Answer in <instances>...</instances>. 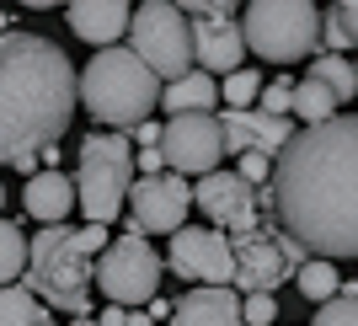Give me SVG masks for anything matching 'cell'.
Returning a JSON list of instances; mask_svg holds the SVG:
<instances>
[{"instance_id":"6da1fadb","label":"cell","mask_w":358,"mask_h":326,"mask_svg":"<svg viewBox=\"0 0 358 326\" xmlns=\"http://www.w3.org/2000/svg\"><path fill=\"white\" fill-rule=\"evenodd\" d=\"M262 204L310 257H358V113L294 129L273 155Z\"/></svg>"},{"instance_id":"7a4b0ae2","label":"cell","mask_w":358,"mask_h":326,"mask_svg":"<svg viewBox=\"0 0 358 326\" xmlns=\"http://www.w3.org/2000/svg\"><path fill=\"white\" fill-rule=\"evenodd\" d=\"M75 118V64L54 38L0 32V166L38 171Z\"/></svg>"},{"instance_id":"3957f363","label":"cell","mask_w":358,"mask_h":326,"mask_svg":"<svg viewBox=\"0 0 358 326\" xmlns=\"http://www.w3.org/2000/svg\"><path fill=\"white\" fill-rule=\"evenodd\" d=\"M113 230L107 225H43L27 241V267L22 278L38 295L43 311H64V316H91V262L102 252Z\"/></svg>"},{"instance_id":"277c9868","label":"cell","mask_w":358,"mask_h":326,"mask_svg":"<svg viewBox=\"0 0 358 326\" xmlns=\"http://www.w3.org/2000/svg\"><path fill=\"white\" fill-rule=\"evenodd\" d=\"M155 102H161V80L118 43L96 48L86 59V70L75 75V107H86L91 118L113 134L145 123L155 113Z\"/></svg>"},{"instance_id":"5b68a950","label":"cell","mask_w":358,"mask_h":326,"mask_svg":"<svg viewBox=\"0 0 358 326\" xmlns=\"http://www.w3.org/2000/svg\"><path fill=\"white\" fill-rule=\"evenodd\" d=\"M129 182H134V139L113 129H91L80 139V166H75V204L91 225H113L129 204Z\"/></svg>"},{"instance_id":"8992f818","label":"cell","mask_w":358,"mask_h":326,"mask_svg":"<svg viewBox=\"0 0 358 326\" xmlns=\"http://www.w3.org/2000/svg\"><path fill=\"white\" fill-rule=\"evenodd\" d=\"M246 54L273 64H299L321 54V11L310 0H246V16L236 22Z\"/></svg>"},{"instance_id":"52a82bcc","label":"cell","mask_w":358,"mask_h":326,"mask_svg":"<svg viewBox=\"0 0 358 326\" xmlns=\"http://www.w3.org/2000/svg\"><path fill=\"white\" fill-rule=\"evenodd\" d=\"M129 54L145 64L155 80H182L193 70V38H187V16L171 0H139V11L129 16Z\"/></svg>"},{"instance_id":"ba28073f","label":"cell","mask_w":358,"mask_h":326,"mask_svg":"<svg viewBox=\"0 0 358 326\" xmlns=\"http://www.w3.org/2000/svg\"><path fill=\"white\" fill-rule=\"evenodd\" d=\"M161 267H166L161 252H155L145 236L123 230V236H113L102 252H96V262H91V283L107 295V305L139 311V305H150L155 289H161Z\"/></svg>"},{"instance_id":"9c48e42d","label":"cell","mask_w":358,"mask_h":326,"mask_svg":"<svg viewBox=\"0 0 358 326\" xmlns=\"http://www.w3.org/2000/svg\"><path fill=\"white\" fill-rule=\"evenodd\" d=\"M155 150H161L166 171H177V177H203V171H220V161H224L220 113H177V118H166Z\"/></svg>"},{"instance_id":"30bf717a","label":"cell","mask_w":358,"mask_h":326,"mask_svg":"<svg viewBox=\"0 0 358 326\" xmlns=\"http://www.w3.org/2000/svg\"><path fill=\"white\" fill-rule=\"evenodd\" d=\"M129 230L134 236H171L187 225L193 208V187L177 171H155V177H134L129 182Z\"/></svg>"},{"instance_id":"8fae6325","label":"cell","mask_w":358,"mask_h":326,"mask_svg":"<svg viewBox=\"0 0 358 326\" xmlns=\"http://www.w3.org/2000/svg\"><path fill=\"white\" fill-rule=\"evenodd\" d=\"M166 262H171V273L177 278H187L198 289H230V278H236V257H230V236H220V230H193V225H182V230H171V252H166Z\"/></svg>"},{"instance_id":"7c38bea8","label":"cell","mask_w":358,"mask_h":326,"mask_svg":"<svg viewBox=\"0 0 358 326\" xmlns=\"http://www.w3.org/2000/svg\"><path fill=\"white\" fill-rule=\"evenodd\" d=\"M193 204L203 208L209 230H220V236H246V230H257V214H262V193L246 187L236 171H203L193 187Z\"/></svg>"},{"instance_id":"4fadbf2b","label":"cell","mask_w":358,"mask_h":326,"mask_svg":"<svg viewBox=\"0 0 358 326\" xmlns=\"http://www.w3.org/2000/svg\"><path fill=\"white\" fill-rule=\"evenodd\" d=\"M230 257H236L230 289H241V295H278V283L294 278L278 230H262V225L246 230V236H230Z\"/></svg>"},{"instance_id":"5bb4252c","label":"cell","mask_w":358,"mask_h":326,"mask_svg":"<svg viewBox=\"0 0 358 326\" xmlns=\"http://www.w3.org/2000/svg\"><path fill=\"white\" fill-rule=\"evenodd\" d=\"M187 38H193V70L214 75V80H224L246 59L236 16H187Z\"/></svg>"},{"instance_id":"9a60e30c","label":"cell","mask_w":358,"mask_h":326,"mask_svg":"<svg viewBox=\"0 0 358 326\" xmlns=\"http://www.w3.org/2000/svg\"><path fill=\"white\" fill-rule=\"evenodd\" d=\"M70 11V32L91 48H113L129 32V16H134V0H64Z\"/></svg>"},{"instance_id":"2e32d148","label":"cell","mask_w":358,"mask_h":326,"mask_svg":"<svg viewBox=\"0 0 358 326\" xmlns=\"http://www.w3.org/2000/svg\"><path fill=\"white\" fill-rule=\"evenodd\" d=\"M171 326H246L241 321V295L236 289H187L171 305Z\"/></svg>"},{"instance_id":"e0dca14e","label":"cell","mask_w":358,"mask_h":326,"mask_svg":"<svg viewBox=\"0 0 358 326\" xmlns=\"http://www.w3.org/2000/svg\"><path fill=\"white\" fill-rule=\"evenodd\" d=\"M22 204L38 225H64V214L75 208V187L59 171H32V182L22 187Z\"/></svg>"},{"instance_id":"ac0fdd59","label":"cell","mask_w":358,"mask_h":326,"mask_svg":"<svg viewBox=\"0 0 358 326\" xmlns=\"http://www.w3.org/2000/svg\"><path fill=\"white\" fill-rule=\"evenodd\" d=\"M214 102H220V80L203 70H187L182 80H166L161 86V102L155 107H166L177 118V113H214Z\"/></svg>"},{"instance_id":"d6986e66","label":"cell","mask_w":358,"mask_h":326,"mask_svg":"<svg viewBox=\"0 0 358 326\" xmlns=\"http://www.w3.org/2000/svg\"><path fill=\"white\" fill-rule=\"evenodd\" d=\"M310 80H315V86H327L337 107L358 97V64L343 59V54H315V59H310Z\"/></svg>"},{"instance_id":"ffe728a7","label":"cell","mask_w":358,"mask_h":326,"mask_svg":"<svg viewBox=\"0 0 358 326\" xmlns=\"http://www.w3.org/2000/svg\"><path fill=\"white\" fill-rule=\"evenodd\" d=\"M246 139H252L257 155H278V150L294 139V118H273V113H257V107H246Z\"/></svg>"},{"instance_id":"44dd1931","label":"cell","mask_w":358,"mask_h":326,"mask_svg":"<svg viewBox=\"0 0 358 326\" xmlns=\"http://www.w3.org/2000/svg\"><path fill=\"white\" fill-rule=\"evenodd\" d=\"M289 118H299L305 129H310V123L337 118V102H331V91H327V86H315L310 75H305V80H294V102H289Z\"/></svg>"},{"instance_id":"7402d4cb","label":"cell","mask_w":358,"mask_h":326,"mask_svg":"<svg viewBox=\"0 0 358 326\" xmlns=\"http://www.w3.org/2000/svg\"><path fill=\"white\" fill-rule=\"evenodd\" d=\"M48 311L38 305V295H32L27 283H6L0 289V326H43Z\"/></svg>"},{"instance_id":"603a6c76","label":"cell","mask_w":358,"mask_h":326,"mask_svg":"<svg viewBox=\"0 0 358 326\" xmlns=\"http://www.w3.org/2000/svg\"><path fill=\"white\" fill-rule=\"evenodd\" d=\"M294 283H299V295L315 299V305H327V299L343 289V278H337V267H331L327 257H305V262L294 267Z\"/></svg>"},{"instance_id":"cb8c5ba5","label":"cell","mask_w":358,"mask_h":326,"mask_svg":"<svg viewBox=\"0 0 358 326\" xmlns=\"http://www.w3.org/2000/svg\"><path fill=\"white\" fill-rule=\"evenodd\" d=\"M27 267V241H22V225L0 220V289L16 283V273Z\"/></svg>"},{"instance_id":"d4e9b609","label":"cell","mask_w":358,"mask_h":326,"mask_svg":"<svg viewBox=\"0 0 358 326\" xmlns=\"http://www.w3.org/2000/svg\"><path fill=\"white\" fill-rule=\"evenodd\" d=\"M257 91H262V75L241 64V70H230V75H224L220 102H224V107H236V113H246V107H257Z\"/></svg>"},{"instance_id":"484cf974","label":"cell","mask_w":358,"mask_h":326,"mask_svg":"<svg viewBox=\"0 0 358 326\" xmlns=\"http://www.w3.org/2000/svg\"><path fill=\"white\" fill-rule=\"evenodd\" d=\"M310 326H358V299L337 289L327 305H315V321Z\"/></svg>"},{"instance_id":"4316f807","label":"cell","mask_w":358,"mask_h":326,"mask_svg":"<svg viewBox=\"0 0 358 326\" xmlns=\"http://www.w3.org/2000/svg\"><path fill=\"white\" fill-rule=\"evenodd\" d=\"M262 102H257V113H273V118H289V102H294V80H273L268 91H257Z\"/></svg>"},{"instance_id":"83f0119b","label":"cell","mask_w":358,"mask_h":326,"mask_svg":"<svg viewBox=\"0 0 358 326\" xmlns=\"http://www.w3.org/2000/svg\"><path fill=\"white\" fill-rule=\"evenodd\" d=\"M273 316H278V299L273 295H246L241 299V321L246 326H273Z\"/></svg>"},{"instance_id":"f1b7e54d","label":"cell","mask_w":358,"mask_h":326,"mask_svg":"<svg viewBox=\"0 0 358 326\" xmlns=\"http://www.w3.org/2000/svg\"><path fill=\"white\" fill-rule=\"evenodd\" d=\"M236 177L246 182V187H268L273 161H268V155H257V150H246V155H241V166H236Z\"/></svg>"},{"instance_id":"f546056e","label":"cell","mask_w":358,"mask_h":326,"mask_svg":"<svg viewBox=\"0 0 358 326\" xmlns=\"http://www.w3.org/2000/svg\"><path fill=\"white\" fill-rule=\"evenodd\" d=\"M182 16H230L241 0H171Z\"/></svg>"},{"instance_id":"4dcf8cb0","label":"cell","mask_w":358,"mask_h":326,"mask_svg":"<svg viewBox=\"0 0 358 326\" xmlns=\"http://www.w3.org/2000/svg\"><path fill=\"white\" fill-rule=\"evenodd\" d=\"M331 11H337V22H343V32H348V43L358 48V0H337V6H331Z\"/></svg>"},{"instance_id":"1f68e13d","label":"cell","mask_w":358,"mask_h":326,"mask_svg":"<svg viewBox=\"0 0 358 326\" xmlns=\"http://www.w3.org/2000/svg\"><path fill=\"white\" fill-rule=\"evenodd\" d=\"M155 171H166V161H161V150H155V145H145V150H139V177H155Z\"/></svg>"},{"instance_id":"d6a6232c","label":"cell","mask_w":358,"mask_h":326,"mask_svg":"<svg viewBox=\"0 0 358 326\" xmlns=\"http://www.w3.org/2000/svg\"><path fill=\"white\" fill-rule=\"evenodd\" d=\"M134 139H139V150H145V145H155V139H161V123H134Z\"/></svg>"},{"instance_id":"836d02e7","label":"cell","mask_w":358,"mask_h":326,"mask_svg":"<svg viewBox=\"0 0 358 326\" xmlns=\"http://www.w3.org/2000/svg\"><path fill=\"white\" fill-rule=\"evenodd\" d=\"M96 326H123V305H102V311H96Z\"/></svg>"},{"instance_id":"e575fe53","label":"cell","mask_w":358,"mask_h":326,"mask_svg":"<svg viewBox=\"0 0 358 326\" xmlns=\"http://www.w3.org/2000/svg\"><path fill=\"white\" fill-rule=\"evenodd\" d=\"M16 6H27V11H54V6H64V0H16Z\"/></svg>"},{"instance_id":"d590c367","label":"cell","mask_w":358,"mask_h":326,"mask_svg":"<svg viewBox=\"0 0 358 326\" xmlns=\"http://www.w3.org/2000/svg\"><path fill=\"white\" fill-rule=\"evenodd\" d=\"M123 326H155L150 316H139V311H123Z\"/></svg>"},{"instance_id":"8d00e7d4","label":"cell","mask_w":358,"mask_h":326,"mask_svg":"<svg viewBox=\"0 0 358 326\" xmlns=\"http://www.w3.org/2000/svg\"><path fill=\"white\" fill-rule=\"evenodd\" d=\"M75 326H96V316H75Z\"/></svg>"},{"instance_id":"74e56055","label":"cell","mask_w":358,"mask_h":326,"mask_svg":"<svg viewBox=\"0 0 358 326\" xmlns=\"http://www.w3.org/2000/svg\"><path fill=\"white\" fill-rule=\"evenodd\" d=\"M0 208H6V187H0Z\"/></svg>"},{"instance_id":"f35d334b","label":"cell","mask_w":358,"mask_h":326,"mask_svg":"<svg viewBox=\"0 0 358 326\" xmlns=\"http://www.w3.org/2000/svg\"><path fill=\"white\" fill-rule=\"evenodd\" d=\"M43 326H54V321H43Z\"/></svg>"}]
</instances>
